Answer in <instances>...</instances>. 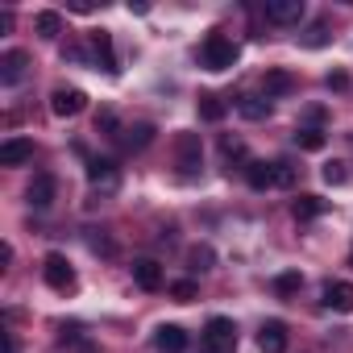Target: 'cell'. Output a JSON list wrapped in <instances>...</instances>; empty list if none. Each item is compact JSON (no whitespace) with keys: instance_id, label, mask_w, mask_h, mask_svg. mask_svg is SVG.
<instances>
[{"instance_id":"cell-1","label":"cell","mask_w":353,"mask_h":353,"mask_svg":"<svg viewBox=\"0 0 353 353\" xmlns=\"http://www.w3.org/2000/svg\"><path fill=\"white\" fill-rule=\"evenodd\" d=\"M200 59H204L208 71H229L237 63V42L225 38V34H208L204 46H200Z\"/></svg>"},{"instance_id":"cell-2","label":"cell","mask_w":353,"mask_h":353,"mask_svg":"<svg viewBox=\"0 0 353 353\" xmlns=\"http://www.w3.org/2000/svg\"><path fill=\"white\" fill-rule=\"evenodd\" d=\"M204 353H237V324L225 316H212L204 324Z\"/></svg>"},{"instance_id":"cell-3","label":"cell","mask_w":353,"mask_h":353,"mask_svg":"<svg viewBox=\"0 0 353 353\" xmlns=\"http://www.w3.org/2000/svg\"><path fill=\"white\" fill-rule=\"evenodd\" d=\"M42 279H46V287H54V291H75V270H71V262H67L63 254H46Z\"/></svg>"},{"instance_id":"cell-4","label":"cell","mask_w":353,"mask_h":353,"mask_svg":"<svg viewBox=\"0 0 353 353\" xmlns=\"http://www.w3.org/2000/svg\"><path fill=\"white\" fill-rule=\"evenodd\" d=\"M88 108V96L79 88H54L50 92V112L54 117H79Z\"/></svg>"},{"instance_id":"cell-5","label":"cell","mask_w":353,"mask_h":353,"mask_svg":"<svg viewBox=\"0 0 353 353\" xmlns=\"http://www.w3.org/2000/svg\"><path fill=\"white\" fill-rule=\"evenodd\" d=\"M26 75H30V54L26 50H5V59H0V83L17 88Z\"/></svg>"},{"instance_id":"cell-6","label":"cell","mask_w":353,"mask_h":353,"mask_svg":"<svg viewBox=\"0 0 353 353\" xmlns=\"http://www.w3.org/2000/svg\"><path fill=\"white\" fill-rule=\"evenodd\" d=\"M88 179H92V188H100L104 196L117 192V183H121L117 162H112V158H92V162H88Z\"/></svg>"},{"instance_id":"cell-7","label":"cell","mask_w":353,"mask_h":353,"mask_svg":"<svg viewBox=\"0 0 353 353\" xmlns=\"http://www.w3.org/2000/svg\"><path fill=\"white\" fill-rule=\"evenodd\" d=\"M258 349L262 353H287V324L283 320H266L258 328Z\"/></svg>"},{"instance_id":"cell-8","label":"cell","mask_w":353,"mask_h":353,"mask_svg":"<svg viewBox=\"0 0 353 353\" xmlns=\"http://www.w3.org/2000/svg\"><path fill=\"white\" fill-rule=\"evenodd\" d=\"M266 17H270L274 26H299L303 0H266Z\"/></svg>"},{"instance_id":"cell-9","label":"cell","mask_w":353,"mask_h":353,"mask_svg":"<svg viewBox=\"0 0 353 353\" xmlns=\"http://www.w3.org/2000/svg\"><path fill=\"white\" fill-rule=\"evenodd\" d=\"M34 158V141L30 137H9L0 145V166H26Z\"/></svg>"},{"instance_id":"cell-10","label":"cell","mask_w":353,"mask_h":353,"mask_svg":"<svg viewBox=\"0 0 353 353\" xmlns=\"http://www.w3.org/2000/svg\"><path fill=\"white\" fill-rule=\"evenodd\" d=\"M54 192H59L54 174H34V183H30L26 200H30V208H50V204H54Z\"/></svg>"},{"instance_id":"cell-11","label":"cell","mask_w":353,"mask_h":353,"mask_svg":"<svg viewBox=\"0 0 353 353\" xmlns=\"http://www.w3.org/2000/svg\"><path fill=\"white\" fill-rule=\"evenodd\" d=\"M154 349H158V353H183V349H188V332H183L179 324H162V328L154 332Z\"/></svg>"},{"instance_id":"cell-12","label":"cell","mask_w":353,"mask_h":353,"mask_svg":"<svg viewBox=\"0 0 353 353\" xmlns=\"http://www.w3.org/2000/svg\"><path fill=\"white\" fill-rule=\"evenodd\" d=\"M200 162H204L200 137H196V133H179V166H183V174H196Z\"/></svg>"},{"instance_id":"cell-13","label":"cell","mask_w":353,"mask_h":353,"mask_svg":"<svg viewBox=\"0 0 353 353\" xmlns=\"http://www.w3.org/2000/svg\"><path fill=\"white\" fill-rule=\"evenodd\" d=\"M245 183H250L254 192H266V188H274V162L250 158V162H245Z\"/></svg>"},{"instance_id":"cell-14","label":"cell","mask_w":353,"mask_h":353,"mask_svg":"<svg viewBox=\"0 0 353 353\" xmlns=\"http://www.w3.org/2000/svg\"><path fill=\"white\" fill-rule=\"evenodd\" d=\"M92 54H96V63H100L108 75L121 71V67H117V54H112V34H108V30H96V34H92Z\"/></svg>"},{"instance_id":"cell-15","label":"cell","mask_w":353,"mask_h":353,"mask_svg":"<svg viewBox=\"0 0 353 353\" xmlns=\"http://www.w3.org/2000/svg\"><path fill=\"white\" fill-rule=\"evenodd\" d=\"M133 283H137L141 291H158V287H162V270H158V262H150V258L133 262Z\"/></svg>"},{"instance_id":"cell-16","label":"cell","mask_w":353,"mask_h":353,"mask_svg":"<svg viewBox=\"0 0 353 353\" xmlns=\"http://www.w3.org/2000/svg\"><path fill=\"white\" fill-rule=\"evenodd\" d=\"M324 303L332 312H353V283H328L324 287Z\"/></svg>"},{"instance_id":"cell-17","label":"cell","mask_w":353,"mask_h":353,"mask_svg":"<svg viewBox=\"0 0 353 353\" xmlns=\"http://www.w3.org/2000/svg\"><path fill=\"white\" fill-rule=\"evenodd\" d=\"M291 88H295V75H291V71H279V67L266 71V79H262V92H266V96H287Z\"/></svg>"},{"instance_id":"cell-18","label":"cell","mask_w":353,"mask_h":353,"mask_svg":"<svg viewBox=\"0 0 353 353\" xmlns=\"http://www.w3.org/2000/svg\"><path fill=\"white\" fill-rule=\"evenodd\" d=\"M34 30H38V38L54 42V38L63 34V17H59L54 9H46V13H38V17H34Z\"/></svg>"},{"instance_id":"cell-19","label":"cell","mask_w":353,"mask_h":353,"mask_svg":"<svg viewBox=\"0 0 353 353\" xmlns=\"http://www.w3.org/2000/svg\"><path fill=\"white\" fill-rule=\"evenodd\" d=\"M237 108H241V117H250V121H266V117H270V96H241Z\"/></svg>"},{"instance_id":"cell-20","label":"cell","mask_w":353,"mask_h":353,"mask_svg":"<svg viewBox=\"0 0 353 353\" xmlns=\"http://www.w3.org/2000/svg\"><path fill=\"white\" fill-rule=\"evenodd\" d=\"M291 212H295V221H316V216L324 212V200H320V196H299V200L291 204Z\"/></svg>"},{"instance_id":"cell-21","label":"cell","mask_w":353,"mask_h":353,"mask_svg":"<svg viewBox=\"0 0 353 353\" xmlns=\"http://www.w3.org/2000/svg\"><path fill=\"white\" fill-rule=\"evenodd\" d=\"M150 141H154V129H150V125H133V129L121 133V145H125V150H141V145H150Z\"/></svg>"},{"instance_id":"cell-22","label":"cell","mask_w":353,"mask_h":353,"mask_svg":"<svg viewBox=\"0 0 353 353\" xmlns=\"http://www.w3.org/2000/svg\"><path fill=\"white\" fill-rule=\"evenodd\" d=\"M188 262H192L196 274H204V270H212L216 254H212V245H192V250H188Z\"/></svg>"},{"instance_id":"cell-23","label":"cell","mask_w":353,"mask_h":353,"mask_svg":"<svg viewBox=\"0 0 353 353\" xmlns=\"http://www.w3.org/2000/svg\"><path fill=\"white\" fill-rule=\"evenodd\" d=\"M295 179H299V166L287 162V158H279L274 162V188H295Z\"/></svg>"},{"instance_id":"cell-24","label":"cell","mask_w":353,"mask_h":353,"mask_svg":"<svg viewBox=\"0 0 353 353\" xmlns=\"http://www.w3.org/2000/svg\"><path fill=\"white\" fill-rule=\"evenodd\" d=\"M324 141H328L324 129H295V145L299 150H312L316 154V150H324Z\"/></svg>"},{"instance_id":"cell-25","label":"cell","mask_w":353,"mask_h":353,"mask_svg":"<svg viewBox=\"0 0 353 353\" xmlns=\"http://www.w3.org/2000/svg\"><path fill=\"white\" fill-rule=\"evenodd\" d=\"M225 112H229V108H225L221 96H200V117H204V121H225Z\"/></svg>"},{"instance_id":"cell-26","label":"cell","mask_w":353,"mask_h":353,"mask_svg":"<svg viewBox=\"0 0 353 353\" xmlns=\"http://www.w3.org/2000/svg\"><path fill=\"white\" fill-rule=\"evenodd\" d=\"M303 46H312V50L328 46V21H312V26H307V34H303Z\"/></svg>"},{"instance_id":"cell-27","label":"cell","mask_w":353,"mask_h":353,"mask_svg":"<svg viewBox=\"0 0 353 353\" xmlns=\"http://www.w3.org/2000/svg\"><path fill=\"white\" fill-rule=\"evenodd\" d=\"M320 174H324V183H328V188H341V183L349 179L345 162H336V158H332V162H324V170H320Z\"/></svg>"},{"instance_id":"cell-28","label":"cell","mask_w":353,"mask_h":353,"mask_svg":"<svg viewBox=\"0 0 353 353\" xmlns=\"http://www.w3.org/2000/svg\"><path fill=\"white\" fill-rule=\"evenodd\" d=\"M299 287H303V279H299L295 270H287V274L274 279V291H279V295H291V291H299Z\"/></svg>"},{"instance_id":"cell-29","label":"cell","mask_w":353,"mask_h":353,"mask_svg":"<svg viewBox=\"0 0 353 353\" xmlns=\"http://www.w3.org/2000/svg\"><path fill=\"white\" fill-rule=\"evenodd\" d=\"M170 295L179 299V303H192V299H196V283H192V279H179V283H170Z\"/></svg>"},{"instance_id":"cell-30","label":"cell","mask_w":353,"mask_h":353,"mask_svg":"<svg viewBox=\"0 0 353 353\" xmlns=\"http://www.w3.org/2000/svg\"><path fill=\"white\" fill-rule=\"evenodd\" d=\"M221 150H225V158H229V162H233V158H245V141H241V137H225V141H221ZM245 162H250V158H245Z\"/></svg>"},{"instance_id":"cell-31","label":"cell","mask_w":353,"mask_h":353,"mask_svg":"<svg viewBox=\"0 0 353 353\" xmlns=\"http://www.w3.org/2000/svg\"><path fill=\"white\" fill-rule=\"evenodd\" d=\"M96 129H104V133L121 137V133H117V117H112V112H100V117H96Z\"/></svg>"},{"instance_id":"cell-32","label":"cell","mask_w":353,"mask_h":353,"mask_svg":"<svg viewBox=\"0 0 353 353\" xmlns=\"http://www.w3.org/2000/svg\"><path fill=\"white\" fill-rule=\"evenodd\" d=\"M345 83H349V79H345V75H341V71H332V75H328V88H336V92H341V88H345Z\"/></svg>"},{"instance_id":"cell-33","label":"cell","mask_w":353,"mask_h":353,"mask_svg":"<svg viewBox=\"0 0 353 353\" xmlns=\"http://www.w3.org/2000/svg\"><path fill=\"white\" fill-rule=\"evenodd\" d=\"M0 353H17V341H13V332H5V349Z\"/></svg>"},{"instance_id":"cell-34","label":"cell","mask_w":353,"mask_h":353,"mask_svg":"<svg viewBox=\"0 0 353 353\" xmlns=\"http://www.w3.org/2000/svg\"><path fill=\"white\" fill-rule=\"evenodd\" d=\"M349 266H353V254H349Z\"/></svg>"}]
</instances>
